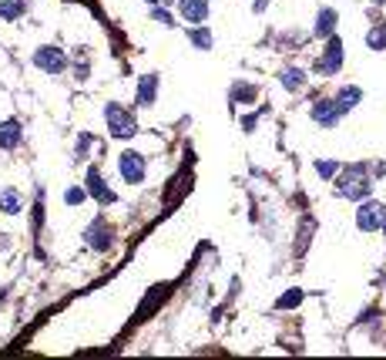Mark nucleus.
<instances>
[{
	"instance_id": "1",
	"label": "nucleus",
	"mask_w": 386,
	"mask_h": 360,
	"mask_svg": "<svg viewBox=\"0 0 386 360\" xmlns=\"http://www.w3.org/2000/svg\"><path fill=\"white\" fill-rule=\"evenodd\" d=\"M369 176H366V169L363 165H349L346 172H343V179H339V196L343 199H363V196H369Z\"/></svg>"
},
{
	"instance_id": "2",
	"label": "nucleus",
	"mask_w": 386,
	"mask_h": 360,
	"mask_svg": "<svg viewBox=\"0 0 386 360\" xmlns=\"http://www.w3.org/2000/svg\"><path fill=\"white\" fill-rule=\"evenodd\" d=\"M104 118H108V129H111L114 138H131V135L138 131L131 111H125L121 104H108V108H104Z\"/></svg>"
},
{
	"instance_id": "3",
	"label": "nucleus",
	"mask_w": 386,
	"mask_h": 360,
	"mask_svg": "<svg viewBox=\"0 0 386 360\" xmlns=\"http://www.w3.org/2000/svg\"><path fill=\"white\" fill-rule=\"evenodd\" d=\"M356 226L363 232L386 229V206L383 202H363L360 212H356Z\"/></svg>"
},
{
	"instance_id": "4",
	"label": "nucleus",
	"mask_w": 386,
	"mask_h": 360,
	"mask_svg": "<svg viewBox=\"0 0 386 360\" xmlns=\"http://www.w3.org/2000/svg\"><path fill=\"white\" fill-rule=\"evenodd\" d=\"M34 64H37L41 71L61 75V71H64V64H68V57H64V51H57V48H41V51L34 54Z\"/></svg>"
},
{
	"instance_id": "5",
	"label": "nucleus",
	"mask_w": 386,
	"mask_h": 360,
	"mask_svg": "<svg viewBox=\"0 0 386 360\" xmlns=\"http://www.w3.org/2000/svg\"><path fill=\"white\" fill-rule=\"evenodd\" d=\"M339 64H343V44H339V37H329V44H326V54L319 57V71L323 75H336L339 71Z\"/></svg>"
},
{
	"instance_id": "6",
	"label": "nucleus",
	"mask_w": 386,
	"mask_h": 360,
	"mask_svg": "<svg viewBox=\"0 0 386 360\" xmlns=\"http://www.w3.org/2000/svg\"><path fill=\"white\" fill-rule=\"evenodd\" d=\"M121 176H125L131 185H138V182L145 179V158L138 152H125L121 155Z\"/></svg>"
},
{
	"instance_id": "7",
	"label": "nucleus",
	"mask_w": 386,
	"mask_h": 360,
	"mask_svg": "<svg viewBox=\"0 0 386 360\" xmlns=\"http://www.w3.org/2000/svg\"><path fill=\"white\" fill-rule=\"evenodd\" d=\"M179 10L188 24H202L208 17V0H179Z\"/></svg>"
},
{
	"instance_id": "8",
	"label": "nucleus",
	"mask_w": 386,
	"mask_h": 360,
	"mask_svg": "<svg viewBox=\"0 0 386 360\" xmlns=\"http://www.w3.org/2000/svg\"><path fill=\"white\" fill-rule=\"evenodd\" d=\"M339 115H343V111H339V104L336 102H316L312 104V118H316L319 125H333Z\"/></svg>"
},
{
	"instance_id": "9",
	"label": "nucleus",
	"mask_w": 386,
	"mask_h": 360,
	"mask_svg": "<svg viewBox=\"0 0 386 360\" xmlns=\"http://www.w3.org/2000/svg\"><path fill=\"white\" fill-rule=\"evenodd\" d=\"M88 185H91V196H94L98 202H114V192L104 185V179H101V172H98V169H91V172H88Z\"/></svg>"
},
{
	"instance_id": "10",
	"label": "nucleus",
	"mask_w": 386,
	"mask_h": 360,
	"mask_svg": "<svg viewBox=\"0 0 386 360\" xmlns=\"http://www.w3.org/2000/svg\"><path fill=\"white\" fill-rule=\"evenodd\" d=\"M88 239H91V246H94V249H108V246H111V229L98 219V222L88 229Z\"/></svg>"
},
{
	"instance_id": "11",
	"label": "nucleus",
	"mask_w": 386,
	"mask_h": 360,
	"mask_svg": "<svg viewBox=\"0 0 386 360\" xmlns=\"http://www.w3.org/2000/svg\"><path fill=\"white\" fill-rule=\"evenodd\" d=\"M21 142V125L17 122H3L0 125V149H17Z\"/></svg>"
},
{
	"instance_id": "12",
	"label": "nucleus",
	"mask_w": 386,
	"mask_h": 360,
	"mask_svg": "<svg viewBox=\"0 0 386 360\" xmlns=\"http://www.w3.org/2000/svg\"><path fill=\"white\" fill-rule=\"evenodd\" d=\"M154 91H158V77L145 75V77H141V88H138V104H152L154 102Z\"/></svg>"
},
{
	"instance_id": "13",
	"label": "nucleus",
	"mask_w": 386,
	"mask_h": 360,
	"mask_svg": "<svg viewBox=\"0 0 386 360\" xmlns=\"http://www.w3.org/2000/svg\"><path fill=\"white\" fill-rule=\"evenodd\" d=\"M333 30H336V10L326 7V10L319 14V21H316V34H319V37H333Z\"/></svg>"
},
{
	"instance_id": "14",
	"label": "nucleus",
	"mask_w": 386,
	"mask_h": 360,
	"mask_svg": "<svg viewBox=\"0 0 386 360\" xmlns=\"http://www.w3.org/2000/svg\"><path fill=\"white\" fill-rule=\"evenodd\" d=\"M24 10H27L24 0H0V17H3V21H14V17H21Z\"/></svg>"
},
{
	"instance_id": "15",
	"label": "nucleus",
	"mask_w": 386,
	"mask_h": 360,
	"mask_svg": "<svg viewBox=\"0 0 386 360\" xmlns=\"http://www.w3.org/2000/svg\"><path fill=\"white\" fill-rule=\"evenodd\" d=\"M360 98H363L360 88H343V91H339V98H336V104H339V111H349V108H356Z\"/></svg>"
},
{
	"instance_id": "16",
	"label": "nucleus",
	"mask_w": 386,
	"mask_h": 360,
	"mask_svg": "<svg viewBox=\"0 0 386 360\" xmlns=\"http://www.w3.org/2000/svg\"><path fill=\"white\" fill-rule=\"evenodd\" d=\"M0 212H10V216L21 212V196H17L14 189H7V192L0 196Z\"/></svg>"
},
{
	"instance_id": "17",
	"label": "nucleus",
	"mask_w": 386,
	"mask_h": 360,
	"mask_svg": "<svg viewBox=\"0 0 386 360\" xmlns=\"http://www.w3.org/2000/svg\"><path fill=\"white\" fill-rule=\"evenodd\" d=\"M366 44H369V51H383L386 48V27L376 24L369 34H366Z\"/></svg>"
},
{
	"instance_id": "18",
	"label": "nucleus",
	"mask_w": 386,
	"mask_h": 360,
	"mask_svg": "<svg viewBox=\"0 0 386 360\" xmlns=\"http://www.w3.org/2000/svg\"><path fill=\"white\" fill-rule=\"evenodd\" d=\"M283 84L289 88V91H299V88H303V71H296V68L283 71Z\"/></svg>"
},
{
	"instance_id": "19",
	"label": "nucleus",
	"mask_w": 386,
	"mask_h": 360,
	"mask_svg": "<svg viewBox=\"0 0 386 360\" xmlns=\"http://www.w3.org/2000/svg\"><path fill=\"white\" fill-rule=\"evenodd\" d=\"M299 300H303V293H299V290H289V293H285L283 300H279V310H289V307H296V303H299Z\"/></svg>"
},
{
	"instance_id": "20",
	"label": "nucleus",
	"mask_w": 386,
	"mask_h": 360,
	"mask_svg": "<svg viewBox=\"0 0 386 360\" xmlns=\"http://www.w3.org/2000/svg\"><path fill=\"white\" fill-rule=\"evenodd\" d=\"M316 172H319L323 179H329V176H336V162H319V165H316Z\"/></svg>"
},
{
	"instance_id": "21",
	"label": "nucleus",
	"mask_w": 386,
	"mask_h": 360,
	"mask_svg": "<svg viewBox=\"0 0 386 360\" xmlns=\"http://www.w3.org/2000/svg\"><path fill=\"white\" fill-rule=\"evenodd\" d=\"M192 41H195L199 48H212V37H208V30H195V34H192Z\"/></svg>"
},
{
	"instance_id": "22",
	"label": "nucleus",
	"mask_w": 386,
	"mask_h": 360,
	"mask_svg": "<svg viewBox=\"0 0 386 360\" xmlns=\"http://www.w3.org/2000/svg\"><path fill=\"white\" fill-rule=\"evenodd\" d=\"M64 199H68L71 206H77V202L84 199V189H68V196H64Z\"/></svg>"
},
{
	"instance_id": "23",
	"label": "nucleus",
	"mask_w": 386,
	"mask_h": 360,
	"mask_svg": "<svg viewBox=\"0 0 386 360\" xmlns=\"http://www.w3.org/2000/svg\"><path fill=\"white\" fill-rule=\"evenodd\" d=\"M154 21H158V24H172V17H168V10H158V7H154Z\"/></svg>"
},
{
	"instance_id": "24",
	"label": "nucleus",
	"mask_w": 386,
	"mask_h": 360,
	"mask_svg": "<svg viewBox=\"0 0 386 360\" xmlns=\"http://www.w3.org/2000/svg\"><path fill=\"white\" fill-rule=\"evenodd\" d=\"M148 3H168V0H148Z\"/></svg>"
},
{
	"instance_id": "25",
	"label": "nucleus",
	"mask_w": 386,
	"mask_h": 360,
	"mask_svg": "<svg viewBox=\"0 0 386 360\" xmlns=\"http://www.w3.org/2000/svg\"><path fill=\"white\" fill-rule=\"evenodd\" d=\"M373 3H383V0H373Z\"/></svg>"
}]
</instances>
